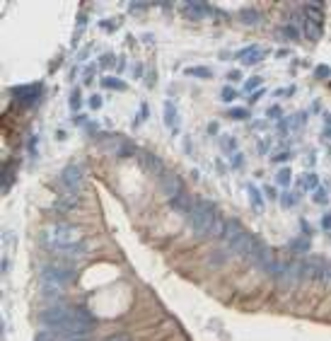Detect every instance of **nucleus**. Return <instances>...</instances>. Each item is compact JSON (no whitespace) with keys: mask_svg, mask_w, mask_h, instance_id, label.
<instances>
[{"mask_svg":"<svg viewBox=\"0 0 331 341\" xmlns=\"http://www.w3.org/2000/svg\"><path fill=\"white\" fill-rule=\"evenodd\" d=\"M240 78H242L240 70H232V73H230V80H240Z\"/></svg>","mask_w":331,"mask_h":341,"instance_id":"nucleus-44","label":"nucleus"},{"mask_svg":"<svg viewBox=\"0 0 331 341\" xmlns=\"http://www.w3.org/2000/svg\"><path fill=\"white\" fill-rule=\"evenodd\" d=\"M278 114H280V109H278V107H273V109L269 112V116H278Z\"/></svg>","mask_w":331,"mask_h":341,"instance_id":"nucleus-47","label":"nucleus"},{"mask_svg":"<svg viewBox=\"0 0 331 341\" xmlns=\"http://www.w3.org/2000/svg\"><path fill=\"white\" fill-rule=\"evenodd\" d=\"M60 182H63L65 189L78 191V186H80V182H83V170H80L78 165H65L63 172H60Z\"/></svg>","mask_w":331,"mask_h":341,"instance_id":"nucleus-10","label":"nucleus"},{"mask_svg":"<svg viewBox=\"0 0 331 341\" xmlns=\"http://www.w3.org/2000/svg\"><path fill=\"white\" fill-rule=\"evenodd\" d=\"M283 34H285L288 39H298V36H300V31H298V29H293L290 25H288V27H283Z\"/></svg>","mask_w":331,"mask_h":341,"instance_id":"nucleus-32","label":"nucleus"},{"mask_svg":"<svg viewBox=\"0 0 331 341\" xmlns=\"http://www.w3.org/2000/svg\"><path fill=\"white\" fill-rule=\"evenodd\" d=\"M143 160H145V167H150V170L155 172V174H162V172H165V167L160 165V160H157L155 155H145Z\"/></svg>","mask_w":331,"mask_h":341,"instance_id":"nucleus-22","label":"nucleus"},{"mask_svg":"<svg viewBox=\"0 0 331 341\" xmlns=\"http://www.w3.org/2000/svg\"><path fill=\"white\" fill-rule=\"evenodd\" d=\"M220 97L225 99V102H232L235 97H237V92L232 90V87H222V92H220Z\"/></svg>","mask_w":331,"mask_h":341,"instance_id":"nucleus-29","label":"nucleus"},{"mask_svg":"<svg viewBox=\"0 0 331 341\" xmlns=\"http://www.w3.org/2000/svg\"><path fill=\"white\" fill-rule=\"evenodd\" d=\"M314 203H327V191L324 189H317L314 191Z\"/></svg>","mask_w":331,"mask_h":341,"instance_id":"nucleus-33","label":"nucleus"},{"mask_svg":"<svg viewBox=\"0 0 331 341\" xmlns=\"http://www.w3.org/2000/svg\"><path fill=\"white\" fill-rule=\"evenodd\" d=\"M242 160H244L242 155H235V157H232V167H242Z\"/></svg>","mask_w":331,"mask_h":341,"instance_id":"nucleus-41","label":"nucleus"},{"mask_svg":"<svg viewBox=\"0 0 331 341\" xmlns=\"http://www.w3.org/2000/svg\"><path fill=\"white\" fill-rule=\"evenodd\" d=\"M184 12H186L189 17H206V15H211L213 10H211V5H208V2H198V0H189V2L184 5Z\"/></svg>","mask_w":331,"mask_h":341,"instance_id":"nucleus-13","label":"nucleus"},{"mask_svg":"<svg viewBox=\"0 0 331 341\" xmlns=\"http://www.w3.org/2000/svg\"><path fill=\"white\" fill-rule=\"evenodd\" d=\"M290 179H293V172L288 170V167H283V170L276 174V184H278V186H290Z\"/></svg>","mask_w":331,"mask_h":341,"instance_id":"nucleus-24","label":"nucleus"},{"mask_svg":"<svg viewBox=\"0 0 331 341\" xmlns=\"http://www.w3.org/2000/svg\"><path fill=\"white\" fill-rule=\"evenodd\" d=\"M295 203H298V201H295L293 194H280V206H283V208H293Z\"/></svg>","mask_w":331,"mask_h":341,"instance_id":"nucleus-28","label":"nucleus"},{"mask_svg":"<svg viewBox=\"0 0 331 341\" xmlns=\"http://www.w3.org/2000/svg\"><path fill=\"white\" fill-rule=\"evenodd\" d=\"M288 157H290V153H280V155H276L273 160H276V162H285Z\"/></svg>","mask_w":331,"mask_h":341,"instance_id":"nucleus-42","label":"nucleus"},{"mask_svg":"<svg viewBox=\"0 0 331 341\" xmlns=\"http://www.w3.org/2000/svg\"><path fill=\"white\" fill-rule=\"evenodd\" d=\"M41 94V87L39 83H31V85H20V87H12V97L22 104V107H31Z\"/></svg>","mask_w":331,"mask_h":341,"instance_id":"nucleus-7","label":"nucleus"},{"mask_svg":"<svg viewBox=\"0 0 331 341\" xmlns=\"http://www.w3.org/2000/svg\"><path fill=\"white\" fill-rule=\"evenodd\" d=\"M78 107H80V92L73 90V94H70V109H78Z\"/></svg>","mask_w":331,"mask_h":341,"instance_id":"nucleus-31","label":"nucleus"},{"mask_svg":"<svg viewBox=\"0 0 331 341\" xmlns=\"http://www.w3.org/2000/svg\"><path fill=\"white\" fill-rule=\"evenodd\" d=\"M298 182H300V186H302V189L312 191V189H317V182H319V179H317V174H304V177H300Z\"/></svg>","mask_w":331,"mask_h":341,"instance_id":"nucleus-23","label":"nucleus"},{"mask_svg":"<svg viewBox=\"0 0 331 341\" xmlns=\"http://www.w3.org/2000/svg\"><path fill=\"white\" fill-rule=\"evenodd\" d=\"M322 230H331V213H327L322 218Z\"/></svg>","mask_w":331,"mask_h":341,"instance_id":"nucleus-40","label":"nucleus"},{"mask_svg":"<svg viewBox=\"0 0 331 341\" xmlns=\"http://www.w3.org/2000/svg\"><path fill=\"white\" fill-rule=\"evenodd\" d=\"M65 281H70V274L60 266H44L39 274V283H41L44 295H58L63 290Z\"/></svg>","mask_w":331,"mask_h":341,"instance_id":"nucleus-3","label":"nucleus"},{"mask_svg":"<svg viewBox=\"0 0 331 341\" xmlns=\"http://www.w3.org/2000/svg\"><path fill=\"white\" fill-rule=\"evenodd\" d=\"M131 7L133 10H140V7H145V2H131Z\"/></svg>","mask_w":331,"mask_h":341,"instance_id":"nucleus-46","label":"nucleus"},{"mask_svg":"<svg viewBox=\"0 0 331 341\" xmlns=\"http://www.w3.org/2000/svg\"><path fill=\"white\" fill-rule=\"evenodd\" d=\"M237 56L244 61V65H254V63H259V61H264L266 56V51L261 49V46H247V49H242Z\"/></svg>","mask_w":331,"mask_h":341,"instance_id":"nucleus-12","label":"nucleus"},{"mask_svg":"<svg viewBox=\"0 0 331 341\" xmlns=\"http://www.w3.org/2000/svg\"><path fill=\"white\" fill-rule=\"evenodd\" d=\"M259 87H261V78H249L247 83H244V92L247 94H254V92H259Z\"/></svg>","mask_w":331,"mask_h":341,"instance_id":"nucleus-26","label":"nucleus"},{"mask_svg":"<svg viewBox=\"0 0 331 341\" xmlns=\"http://www.w3.org/2000/svg\"><path fill=\"white\" fill-rule=\"evenodd\" d=\"M222 261H225V254H222V252H213L208 264H211V266H218V264H222Z\"/></svg>","mask_w":331,"mask_h":341,"instance_id":"nucleus-30","label":"nucleus"},{"mask_svg":"<svg viewBox=\"0 0 331 341\" xmlns=\"http://www.w3.org/2000/svg\"><path fill=\"white\" fill-rule=\"evenodd\" d=\"M90 107H92V109H99V107H102V97H99V94H92V97H90Z\"/></svg>","mask_w":331,"mask_h":341,"instance_id":"nucleus-35","label":"nucleus"},{"mask_svg":"<svg viewBox=\"0 0 331 341\" xmlns=\"http://www.w3.org/2000/svg\"><path fill=\"white\" fill-rule=\"evenodd\" d=\"M169 203H172L174 208H179L181 213H191V208H193V201L189 199V196H184V194H181V196H177L174 201H169Z\"/></svg>","mask_w":331,"mask_h":341,"instance_id":"nucleus-18","label":"nucleus"},{"mask_svg":"<svg viewBox=\"0 0 331 341\" xmlns=\"http://www.w3.org/2000/svg\"><path fill=\"white\" fill-rule=\"evenodd\" d=\"M290 249H293V252H307V249H309V237H298V240H293V242H290Z\"/></svg>","mask_w":331,"mask_h":341,"instance_id":"nucleus-25","label":"nucleus"},{"mask_svg":"<svg viewBox=\"0 0 331 341\" xmlns=\"http://www.w3.org/2000/svg\"><path fill=\"white\" fill-rule=\"evenodd\" d=\"M240 232H242V227H240L237 220H225V232H222V240L225 242H232Z\"/></svg>","mask_w":331,"mask_h":341,"instance_id":"nucleus-15","label":"nucleus"},{"mask_svg":"<svg viewBox=\"0 0 331 341\" xmlns=\"http://www.w3.org/2000/svg\"><path fill=\"white\" fill-rule=\"evenodd\" d=\"M232 119H247V109H230Z\"/></svg>","mask_w":331,"mask_h":341,"instance_id":"nucleus-37","label":"nucleus"},{"mask_svg":"<svg viewBox=\"0 0 331 341\" xmlns=\"http://www.w3.org/2000/svg\"><path fill=\"white\" fill-rule=\"evenodd\" d=\"M264 191H266V196H271V199H273V196H276V191H273V189H271V186H266V189H264Z\"/></svg>","mask_w":331,"mask_h":341,"instance_id":"nucleus-45","label":"nucleus"},{"mask_svg":"<svg viewBox=\"0 0 331 341\" xmlns=\"http://www.w3.org/2000/svg\"><path fill=\"white\" fill-rule=\"evenodd\" d=\"M302 279L322 281V279H324V261H319V259H304L302 261Z\"/></svg>","mask_w":331,"mask_h":341,"instance_id":"nucleus-11","label":"nucleus"},{"mask_svg":"<svg viewBox=\"0 0 331 341\" xmlns=\"http://www.w3.org/2000/svg\"><path fill=\"white\" fill-rule=\"evenodd\" d=\"M102 87H107V90H126V83L123 80H119V78H102Z\"/></svg>","mask_w":331,"mask_h":341,"instance_id":"nucleus-21","label":"nucleus"},{"mask_svg":"<svg viewBox=\"0 0 331 341\" xmlns=\"http://www.w3.org/2000/svg\"><path fill=\"white\" fill-rule=\"evenodd\" d=\"M70 317H73V310H68L65 305H54V308H49V310L41 312V324L49 327V329H54V332H60L63 324Z\"/></svg>","mask_w":331,"mask_h":341,"instance_id":"nucleus-5","label":"nucleus"},{"mask_svg":"<svg viewBox=\"0 0 331 341\" xmlns=\"http://www.w3.org/2000/svg\"><path fill=\"white\" fill-rule=\"evenodd\" d=\"M102 341H131V337L128 334H111V337H107V339Z\"/></svg>","mask_w":331,"mask_h":341,"instance_id":"nucleus-34","label":"nucleus"},{"mask_svg":"<svg viewBox=\"0 0 331 341\" xmlns=\"http://www.w3.org/2000/svg\"><path fill=\"white\" fill-rule=\"evenodd\" d=\"M240 17H242L244 25H259V22H261V15H259L256 10H242Z\"/></svg>","mask_w":331,"mask_h":341,"instance_id":"nucleus-20","label":"nucleus"},{"mask_svg":"<svg viewBox=\"0 0 331 341\" xmlns=\"http://www.w3.org/2000/svg\"><path fill=\"white\" fill-rule=\"evenodd\" d=\"M44 245L54 247V249H65V252H75L80 249V242H83V230L78 225H70V223H58L44 230Z\"/></svg>","mask_w":331,"mask_h":341,"instance_id":"nucleus-1","label":"nucleus"},{"mask_svg":"<svg viewBox=\"0 0 331 341\" xmlns=\"http://www.w3.org/2000/svg\"><path fill=\"white\" fill-rule=\"evenodd\" d=\"M269 150H271V143H269V141H261V143H259V153H261V155H266Z\"/></svg>","mask_w":331,"mask_h":341,"instance_id":"nucleus-39","label":"nucleus"},{"mask_svg":"<svg viewBox=\"0 0 331 341\" xmlns=\"http://www.w3.org/2000/svg\"><path fill=\"white\" fill-rule=\"evenodd\" d=\"M218 220V211L213 206V201L208 199H193V208L189 213V223L196 237H206L213 232V225Z\"/></svg>","mask_w":331,"mask_h":341,"instance_id":"nucleus-2","label":"nucleus"},{"mask_svg":"<svg viewBox=\"0 0 331 341\" xmlns=\"http://www.w3.org/2000/svg\"><path fill=\"white\" fill-rule=\"evenodd\" d=\"M247 191H249V196H251V206H254L256 211H261V208H264V199H261L259 189H256L254 184H247Z\"/></svg>","mask_w":331,"mask_h":341,"instance_id":"nucleus-19","label":"nucleus"},{"mask_svg":"<svg viewBox=\"0 0 331 341\" xmlns=\"http://www.w3.org/2000/svg\"><path fill=\"white\" fill-rule=\"evenodd\" d=\"M36 341H54V334H44V332H41V334H39V339Z\"/></svg>","mask_w":331,"mask_h":341,"instance_id":"nucleus-43","label":"nucleus"},{"mask_svg":"<svg viewBox=\"0 0 331 341\" xmlns=\"http://www.w3.org/2000/svg\"><path fill=\"white\" fill-rule=\"evenodd\" d=\"M160 179H162V191L167 194V199H169V201H174L177 196H181V194H184L181 179H179L177 174H172V172H162V174H160Z\"/></svg>","mask_w":331,"mask_h":341,"instance_id":"nucleus-9","label":"nucleus"},{"mask_svg":"<svg viewBox=\"0 0 331 341\" xmlns=\"http://www.w3.org/2000/svg\"><path fill=\"white\" fill-rule=\"evenodd\" d=\"M186 75H196V78H211V70L208 68H189Z\"/></svg>","mask_w":331,"mask_h":341,"instance_id":"nucleus-27","label":"nucleus"},{"mask_svg":"<svg viewBox=\"0 0 331 341\" xmlns=\"http://www.w3.org/2000/svg\"><path fill=\"white\" fill-rule=\"evenodd\" d=\"M165 124L169 128H177V107H174V102H165Z\"/></svg>","mask_w":331,"mask_h":341,"instance_id":"nucleus-17","label":"nucleus"},{"mask_svg":"<svg viewBox=\"0 0 331 341\" xmlns=\"http://www.w3.org/2000/svg\"><path fill=\"white\" fill-rule=\"evenodd\" d=\"M302 34L307 39H312V41H317L319 36H322V25H317V22H312V20H302Z\"/></svg>","mask_w":331,"mask_h":341,"instance_id":"nucleus-14","label":"nucleus"},{"mask_svg":"<svg viewBox=\"0 0 331 341\" xmlns=\"http://www.w3.org/2000/svg\"><path fill=\"white\" fill-rule=\"evenodd\" d=\"M78 206V196L75 194H68V196H60V199L54 203V211H70Z\"/></svg>","mask_w":331,"mask_h":341,"instance_id":"nucleus-16","label":"nucleus"},{"mask_svg":"<svg viewBox=\"0 0 331 341\" xmlns=\"http://www.w3.org/2000/svg\"><path fill=\"white\" fill-rule=\"evenodd\" d=\"M254 245H256V237L254 235H249L247 230H242L232 242H227V247H230V252H235V254L244 256L247 259L249 254H251V249H254Z\"/></svg>","mask_w":331,"mask_h":341,"instance_id":"nucleus-6","label":"nucleus"},{"mask_svg":"<svg viewBox=\"0 0 331 341\" xmlns=\"http://www.w3.org/2000/svg\"><path fill=\"white\" fill-rule=\"evenodd\" d=\"M324 281L331 283V261H324Z\"/></svg>","mask_w":331,"mask_h":341,"instance_id":"nucleus-38","label":"nucleus"},{"mask_svg":"<svg viewBox=\"0 0 331 341\" xmlns=\"http://www.w3.org/2000/svg\"><path fill=\"white\" fill-rule=\"evenodd\" d=\"M300 281H302V261H293V264L285 266L283 276L278 279L276 283L283 285V288H295Z\"/></svg>","mask_w":331,"mask_h":341,"instance_id":"nucleus-8","label":"nucleus"},{"mask_svg":"<svg viewBox=\"0 0 331 341\" xmlns=\"http://www.w3.org/2000/svg\"><path fill=\"white\" fill-rule=\"evenodd\" d=\"M247 261L251 266H256L259 271H264V274H269V269L273 266V261H276V256L271 252V247L266 245V242H261V240H256V245H254V249H251V254L247 256Z\"/></svg>","mask_w":331,"mask_h":341,"instance_id":"nucleus-4","label":"nucleus"},{"mask_svg":"<svg viewBox=\"0 0 331 341\" xmlns=\"http://www.w3.org/2000/svg\"><path fill=\"white\" fill-rule=\"evenodd\" d=\"M314 73H317V78H329V65H319V68H317V70H314Z\"/></svg>","mask_w":331,"mask_h":341,"instance_id":"nucleus-36","label":"nucleus"}]
</instances>
